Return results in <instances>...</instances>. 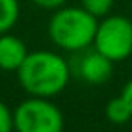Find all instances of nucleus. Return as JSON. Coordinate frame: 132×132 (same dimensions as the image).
<instances>
[{
    "instance_id": "f257e3e1",
    "label": "nucleus",
    "mask_w": 132,
    "mask_h": 132,
    "mask_svg": "<svg viewBox=\"0 0 132 132\" xmlns=\"http://www.w3.org/2000/svg\"><path fill=\"white\" fill-rule=\"evenodd\" d=\"M71 63L53 51L29 53L16 71L20 87L29 96L54 98L58 96L71 80Z\"/></svg>"
},
{
    "instance_id": "f03ea898",
    "label": "nucleus",
    "mask_w": 132,
    "mask_h": 132,
    "mask_svg": "<svg viewBox=\"0 0 132 132\" xmlns=\"http://www.w3.org/2000/svg\"><path fill=\"white\" fill-rule=\"evenodd\" d=\"M98 29V18L85 11L81 6H62L54 11L47 24V33L51 42L69 53H78L89 49L94 42Z\"/></svg>"
},
{
    "instance_id": "7ed1b4c3",
    "label": "nucleus",
    "mask_w": 132,
    "mask_h": 132,
    "mask_svg": "<svg viewBox=\"0 0 132 132\" xmlns=\"http://www.w3.org/2000/svg\"><path fill=\"white\" fill-rule=\"evenodd\" d=\"M15 132H63V114L51 98L29 96L13 110Z\"/></svg>"
},
{
    "instance_id": "20e7f679",
    "label": "nucleus",
    "mask_w": 132,
    "mask_h": 132,
    "mask_svg": "<svg viewBox=\"0 0 132 132\" xmlns=\"http://www.w3.org/2000/svg\"><path fill=\"white\" fill-rule=\"evenodd\" d=\"M92 47L109 60L123 62L132 54V20L123 15H107L98 22Z\"/></svg>"
},
{
    "instance_id": "39448f33",
    "label": "nucleus",
    "mask_w": 132,
    "mask_h": 132,
    "mask_svg": "<svg viewBox=\"0 0 132 132\" xmlns=\"http://www.w3.org/2000/svg\"><path fill=\"white\" fill-rule=\"evenodd\" d=\"M76 54L78 56L74 58V63H71V71H74V74L80 80L90 85H101L112 78L114 62L109 60L100 51L83 49V51H78Z\"/></svg>"
},
{
    "instance_id": "423d86ee",
    "label": "nucleus",
    "mask_w": 132,
    "mask_h": 132,
    "mask_svg": "<svg viewBox=\"0 0 132 132\" xmlns=\"http://www.w3.org/2000/svg\"><path fill=\"white\" fill-rule=\"evenodd\" d=\"M27 54L29 51L22 38L11 33L0 35V71L16 72Z\"/></svg>"
},
{
    "instance_id": "0eeeda50",
    "label": "nucleus",
    "mask_w": 132,
    "mask_h": 132,
    "mask_svg": "<svg viewBox=\"0 0 132 132\" xmlns=\"http://www.w3.org/2000/svg\"><path fill=\"white\" fill-rule=\"evenodd\" d=\"M105 116L112 125H125L132 119V110L128 107V103L123 100V96H116L112 100H109V103L105 105Z\"/></svg>"
},
{
    "instance_id": "6e6552de",
    "label": "nucleus",
    "mask_w": 132,
    "mask_h": 132,
    "mask_svg": "<svg viewBox=\"0 0 132 132\" xmlns=\"http://www.w3.org/2000/svg\"><path fill=\"white\" fill-rule=\"evenodd\" d=\"M20 18L18 0H0V35L9 33Z\"/></svg>"
},
{
    "instance_id": "1a4fd4ad",
    "label": "nucleus",
    "mask_w": 132,
    "mask_h": 132,
    "mask_svg": "<svg viewBox=\"0 0 132 132\" xmlns=\"http://www.w3.org/2000/svg\"><path fill=\"white\" fill-rule=\"evenodd\" d=\"M112 6H114V0H81V7L90 15H94L96 18H103L110 15Z\"/></svg>"
},
{
    "instance_id": "9d476101",
    "label": "nucleus",
    "mask_w": 132,
    "mask_h": 132,
    "mask_svg": "<svg viewBox=\"0 0 132 132\" xmlns=\"http://www.w3.org/2000/svg\"><path fill=\"white\" fill-rule=\"evenodd\" d=\"M0 132H15L13 112L2 100H0Z\"/></svg>"
},
{
    "instance_id": "9b49d317",
    "label": "nucleus",
    "mask_w": 132,
    "mask_h": 132,
    "mask_svg": "<svg viewBox=\"0 0 132 132\" xmlns=\"http://www.w3.org/2000/svg\"><path fill=\"white\" fill-rule=\"evenodd\" d=\"M31 2L40 7V9H47V11H56L60 9L62 6H65L67 0H31Z\"/></svg>"
},
{
    "instance_id": "f8f14e48",
    "label": "nucleus",
    "mask_w": 132,
    "mask_h": 132,
    "mask_svg": "<svg viewBox=\"0 0 132 132\" xmlns=\"http://www.w3.org/2000/svg\"><path fill=\"white\" fill-rule=\"evenodd\" d=\"M121 96H123V100L128 103V107H130V110H132V78L123 85V89H121Z\"/></svg>"
}]
</instances>
